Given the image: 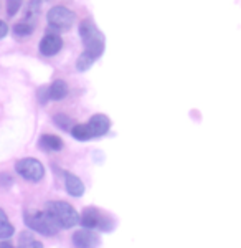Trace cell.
Instances as JSON below:
<instances>
[{
	"label": "cell",
	"mask_w": 241,
	"mask_h": 248,
	"mask_svg": "<svg viewBox=\"0 0 241 248\" xmlns=\"http://www.w3.org/2000/svg\"><path fill=\"white\" fill-rule=\"evenodd\" d=\"M93 63H94V60L91 58L90 55H86V53L83 51V53L79 55L78 62H76V68H78V71H86V70H90Z\"/></svg>",
	"instance_id": "17"
},
{
	"label": "cell",
	"mask_w": 241,
	"mask_h": 248,
	"mask_svg": "<svg viewBox=\"0 0 241 248\" xmlns=\"http://www.w3.org/2000/svg\"><path fill=\"white\" fill-rule=\"evenodd\" d=\"M101 240L94 232L83 229L73 233V245L75 248H98Z\"/></svg>",
	"instance_id": "7"
},
{
	"label": "cell",
	"mask_w": 241,
	"mask_h": 248,
	"mask_svg": "<svg viewBox=\"0 0 241 248\" xmlns=\"http://www.w3.org/2000/svg\"><path fill=\"white\" fill-rule=\"evenodd\" d=\"M88 127H90L93 138H101V136H104L109 131L111 121H109V118L104 114H94L93 118L88 121Z\"/></svg>",
	"instance_id": "9"
},
{
	"label": "cell",
	"mask_w": 241,
	"mask_h": 248,
	"mask_svg": "<svg viewBox=\"0 0 241 248\" xmlns=\"http://www.w3.org/2000/svg\"><path fill=\"white\" fill-rule=\"evenodd\" d=\"M46 22L51 30L56 31H68L75 23V14L63 5L51 7L46 14Z\"/></svg>",
	"instance_id": "4"
},
{
	"label": "cell",
	"mask_w": 241,
	"mask_h": 248,
	"mask_svg": "<svg viewBox=\"0 0 241 248\" xmlns=\"http://www.w3.org/2000/svg\"><path fill=\"white\" fill-rule=\"evenodd\" d=\"M14 233H15L14 225L10 223V220H9V217H7L5 212L0 209V240L10 238Z\"/></svg>",
	"instance_id": "13"
},
{
	"label": "cell",
	"mask_w": 241,
	"mask_h": 248,
	"mask_svg": "<svg viewBox=\"0 0 241 248\" xmlns=\"http://www.w3.org/2000/svg\"><path fill=\"white\" fill-rule=\"evenodd\" d=\"M46 212L55 218L60 229H71L79 223V215L68 202L55 201L46 203Z\"/></svg>",
	"instance_id": "2"
},
{
	"label": "cell",
	"mask_w": 241,
	"mask_h": 248,
	"mask_svg": "<svg viewBox=\"0 0 241 248\" xmlns=\"http://www.w3.org/2000/svg\"><path fill=\"white\" fill-rule=\"evenodd\" d=\"M48 94H50V99H53V101H61L68 94V85L63 79H56L48 88Z\"/></svg>",
	"instance_id": "12"
},
{
	"label": "cell",
	"mask_w": 241,
	"mask_h": 248,
	"mask_svg": "<svg viewBox=\"0 0 241 248\" xmlns=\"http://www.w3.org/2000/svg\"><path fill=\"white\" fill-rule=\"evenodd\" d=\"M15 170H17L18 175H22L23 179L30 182H40L45 175V167L42 166V162L38 159L33 157H25L20 159V161L15 164Z\"/></svg>",
	"instance_id": "5"
},
{
	"label": "cell",
	"mask_w": 241,
	"mask_h": 248,
	"mask_svg": "<svg viewBox=\"0 0 241 248\" xmlns=\"http://www.w3.org/2000/svg\"><path fill=\"white\" fill-rule=\"evenodd\" d=\"M53 121H55L56 126L61 127V129L71 131V119L68 118V116H65V114H56L55 118H53Z\"/></svg>",
	"instance_id": "18"
},
{
	"label": "cell",
	"mask_w": 241,
	"mask_h": 248,
	"mask_svg": "<svg viewBox=\"0 0 241 248\" xmlns=\"http://www.w3.org/2000/svg\"><path fill=\"white\" fill-rule=\"evenodd\" d=\"M0 248H14V247H12V243H9V242H5V240H3V242L0 243Z\"/></svg>",
	"instance_id": "23"
},
{
	"label": "cell",
	"mask_w": 241,
	"mask_h": 248,
	"mask_svg": "<svg viewBox=\"0 0 241 248\" xmlns=\"http://www.w3.org/2000/svg\"><path fill=\"white\" fill-rule=\"evenodd\" d=\"M20 7H22V0H7V14L10 17H14L17 14Z\"/></svg>",
	"instance_id": "19"
},
{
	"label": "cell",
	"mask_w": 241,
	"mask_h": 248,
	"mask_svg": "<svg viewBox=\"0 0 241 248\" xmlns=\"http://www.w3.org/2000/svg\"><path fill=\"white\" fill-rule=\"evenodd\" d=\"M38 99H40V103H42V105H45L48 99H50V94H48V88H40Z\"/></svg>",
	"instance_id": "20"
},
{
	"label": "cell",
	"mask_w": 241,
	"mask_h": 248,
	"mask_svg": "<svg viewBox=\"0 0 241 248\" xmlns=\"http://www.w3.org/2000/svg\"><path fill=\"white\" fill-rule=\"evenodd\" d=\"M0 184H2V186H5V187L12 186V179H10V175H9V174H0Z\"/></svg>",
	"instance_id": "22"
},
{
	"label": "cell",
	"mask_w": 241,
	"mask_h": 248,
	"mask_svg": "<svg viewBox=\"0 0 241 248\" xmlns=\"http://www.w3.org/2000/svg\"><path fill=\"white\" fill-rule=\"evenodd\" d=\"M18 248H43V245L33 237L31 232H23L18 238Z\"/></svg>",
	"instance_id": "14"
},
{
	"label": "cell",
	"mask_w": 241,
	"mask_h": 248,
	"mask_svg": "<svg viewBox=\"0 0 241 248\" xmlns=\"http://www.w3.org/2000/svg\"><path fill=\"white\" fill-rule=\"evenodd\" d=\"M23 220H25L27 227L30 230L38 232V233L46 235V237H53L60 230V225L55 222V218L51 217L46 210L45 212H27Z\"/></svg>",
	"instance_id": "3"
},
{
	"label": "cell",
	"mask_w": 241,
	"mask_h": 248,
	"mask_svg": "<svg viewBox=\"0 0 241 248\" xmlns=\"http://www.w3.org/2000/svg\"><path fill=\"white\" fill-rule=\"evenodd\" d=\"M79 223L88 230L93 229H101V230H109V218H101V214H99L98 209H84L81 217H79Z\"/></svg>",
	"instance_id": "6"
},
{
	"label": "cell",
	"mask_w": 241,
	"mask_h": 248,
	"mask_svg": "<svg viewBox=\"0 0 241 248\" xmlns=\"http://www.w3.org/2000/svg\"><path fill=\"white\" fill-rule=\"evenodd\" d=\"M63 48V40L58 33H46L40 42V53L43 57H53Z\"/></svg>",
	"instance_id": "8"
},
{
	"label": "cell",
	"mask_w": 241,
	"mask_h": 248,
	"mask_svg": "<svg viewBox=\"0 0 241 248\" xmlns=\"http://www.w3.org/2000/svg\"><path fill=\"white\" fill-rule=\"evenodd\" d=\"M71 136L75 139H78V141H90V139H93L88 124H76V126H73L71 127Z\"/></svg>",
	"instance_id": "15"
},
{
	"label": "cell",
	"mask_w": 241,
	"mask_h": 248,
	"mask_svg": "<svg viewBox=\"0 0 241 248\" xmlns=\"http://www.w3.org/2000/svg\"><path fill=\"white\" fill-rule=\"evenodd\" d=\"M7 33H9V25H7L5 22H2V20H0V40L5 38Z\"/></svg>",
	"instance_id": "21"
},
{
	"label": "cell",
	"mask_w": 241,
	"mask_h": 248,
	"mask_svg": "<svg viewBox=\"0 0 241 248\" xmlns=\"http://www.w3.org/2000/svg\"><path fill=\"white\" fill-rule=\"evenodd\" d=\"M40 147L45 151H51V153H56V151L63 149V141L58 138V136L53 134H43L40 138Z\"/></svg>",
	"instance_id": "11"
},
{
	"label": "cell",
	"mask_w": 241,
	"mask_h": 248,
	"mask_svg": "<svg viewBox=\"0 0 241 248\" xmlns=\"http://www.w3.org/2000/svg\"><path fill=\"white\" fill-rule=\"evenodd\" d=\"M79 37L83 40L84 53L90 55L96 62V60L103 55L104 43H106V38H104V35L101 33V30L94 25L93 20L86 18L79 23Z\"/></svg>",
	"instance_id": "1"
},
{
	"label": "cell",
	"mask_w": 241,
	"mask_h": 248,
	"mask_svg": "<svg viewBox=\"0 0 241 248\" xmlns=\"http://www.w3.org/2000/svg\"><path fill=\"white\" fill-rule=\"evenodd\" d=\"M14 33L17 37H28L33 33V25H30L28 22H20L14 27Z\"/></svg>",
	"instance_id": "16"
},
{
	"label": "cell",
	"mask_w": 241,
	"mask_h": 248,
	"mask_svg": "<svg viewBox=\"0 0 241 248\" xmlns=\"http://www.w3.org/2000/svg\"><path fill=\"white\" fill-rule=\"evenodd\" d=\"M65 186H66V192L70 195H73V197H81L84 194V184L75 174L65 172Z\"/></svg>",
	"instance_id": "10"
}]
</instances>
